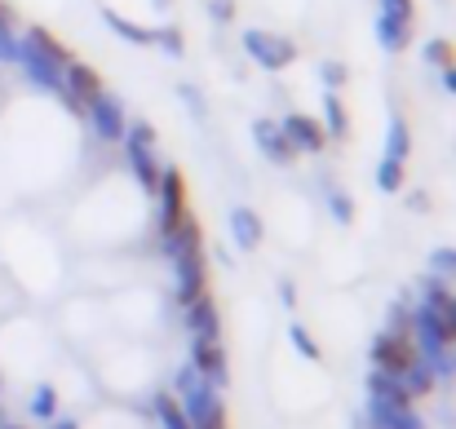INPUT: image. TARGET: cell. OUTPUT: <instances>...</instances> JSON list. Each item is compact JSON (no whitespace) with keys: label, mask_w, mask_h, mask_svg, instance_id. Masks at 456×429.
<instances>
[{"label":"cell","mask_w":456,"mask_h":429,"mask_svg":"<svg viewBox=\"0 0 456 429\" xmlns=\"http://www.w3.org/2000/svg\"><path fill=\"white\" fill-rule=\"evenodd\" d=\"M430 275H439V279H448V284H456V248H435L430 253Z\"/></svg>","instance_id":"f546056e"},{"label":"cell","mask_w":456,"mask_h":429,"mask_svg":"<svg viewBox=\"0 0 456 429\" xmlns=\"http://www.w3.org/2000/svg\"><path fill=\"white\" fill-rule=\"evenodd\" d=\"M439 85H444V93H452V98H456V62L439 71Z\"/></svg>","instance_id":"d590c367"},{"label":"cell","mask_w":456,"mask_h":429,"mask_svg":"<svg viewBox=\"0 0 456 429\" xmlns=\"http://www.w3.org/2000/svg\"><path fill=\"white\" fill-rule=\"evenodd\" d=\"M359 421L363 429H426V417L417 412L412 399H386V394H368Z\"/></svg>","instance_id":"ba28073f"},{"label":"cell","mask_w":456,"mask_h":429,"mask_svg":"<svg viewBox=\"0 0 456 429\" xmlns=\"http://www.w3.org/2000/svg\"><path fill=\"white\" fill-rule=\"evenodd\" d=\"M186 363H191L208 385H217V390L231 385V354H226L222 341H213V336H191V354H186Z\"/></svg>","instance_id":"30bf717a"},{"label":"cell","mask_w":456,"mask_h":429,"mask_svg":"<svg viewBox=\"0 0 456 429\" xmlns=\"http://www.w3.org/2000/svg\"><path fill=\"white\" fill-rule=\"evenodd\" d=\"M323 204H328V213H332V222L337 226H354V195L346 190V186H323Z\"/></svg>","instance_id":"603a6c76"},{"label":"cell","mask_w":456,"mask_h":429,"mask_svg":"<svg viewBox=\"0 0 456 429\" xmlns=\"http://www.w3.org/2000/svg\"><path fill=\"white\" fill-rule=\"evenodd\" d=\"M159 4H164V0H159Z\"/></svg>","instance_id":"60d3db41"},{"label":"cell","mask_w":456,"mask_h":429,"mask_svg":"<svg viewBox=\"0 0 456 429\" xmlns=\"http://www.w3.org/2000/svg\"><path fill=\"white\" fill-rule=\"evenodd\" d=\"M319 80H323V93H341L350 85V67L341 58H323L319 62Z\"/></svg>","instance_id":"484cf974"},{"label":"cell","mask_w":456,"mask_h":429,"mask_svg":"<svg viewBox=\"0 0 456 429\" xmlns=\"http://www.w3.org/2000/svg\"><path fill=\"white\" fill-rule=\"evenodd\" d=\"M289 345L302 354L305 363H314V368L323 363V350H319V341L310 336V328H305V323H289Z\"/></svg>","instance_id":"d4e9b609"},{"label":"cell","mask_w":456,"mask_h":429,"mask_svg":"<svg viewBox=\"0 0 456 429\" xmlns=\"http://www.w3.org/2000/svg\"><path fill=\"white\" fill-rule=\"evenodd\" d=\"M208 13H213V22H235V0H208Z\"/></svg>","instance_id":"836d02e7"},{"label":"cell","mask_w":456,"mask_h":429,"mask_svg":"<svg viewBox=\"0 0 456 429\" xmlns=\"http://www.w3.org/2000/svg\"><path fill=\"white\" fill-rule=\"evenodd\" d=\"M155 45H159V53H168V58H182V53H186L182 27H155Z\"/></svg>","instance_id":"f1b7e54d"},{"label":"cell","mask_w":456,"mask_h":429,"mask_svg":"<svg viewBox=\"0 0 456 429\" xmlns=\"http://www.w3.org/2000/svg\"><path fill=\"white\" fill-rule=\"evenodd\" d=\"M45 429H80V421H76V417H67V412H58V417H53Z\"/></svg>","instance_id":"8d00e7d4"},{"label":"cell","mask_w":456,"mask_h":429,"mask_svg":"<svg viewBox=\"0 0 456 429\" xmlns=\"http://www.w3.org/2000/svg\"><path fill=\"white\" fill-rule=\"evenodd\" d=\"M182 323H186L191 336H213V341H222V310H217L213 292L186 301V305H182Z\"/></svg>","instance_id":"9a60e30c"},{"label":"cell","mask_w":456,"mask_h":429,"mask_svg":"<svg viewBox=\"0 0 456 429\" xmlns=\"http://www.w3.org/2000/svg\"><path fill=\"white\" fill-rule=\"evenodd\" d=\"M372 31H377V45H381L386 53H403V49L412 45V22H408V18H395V13H381V9H377Z\"/></svg>","instance_id":"2e32d148"},{"label":"cell","mask_w":456,"mask_h":429,"mask_svg":"<svg viewBox=\"0 0 456 429\" xmlns=\"http://www.w3.org/2000/svg\"><path fill=\"white\" fill-rule=\"evenodd\" d=\"M67 62H71V49H67L49 27H36V22H31L27 31H18V58H13V67L22 71V80H27L31 89L58 98V93H62V71H67Z\"/></svg>","instance_id":"7a4b0ae2"},{"label":"cell","mask_w":456,"mask_h":429,"mask_svg":"<svg viewBox=\"0 0 456 429\" xmlns=\"http://www.w3.org/2000/svg\"><path fill=\"white\" fill-rule=\"evenodd\" d=\"M155 239H168L186 217H191V208H186V177H182V168H173V164H164V173H159V186H155Z\"/></svg>","instance_id":"277c9868"},{"label":"cell","mask_w":456,"mask_h":429,"mask_svg":"<svg viewBox=\"0 0 456 429\" xmlns=\"http://www.w3.org/2000/svg\"><path fill=\"white\" fill-rule=\"evenodd\" d=\"M125 146V168L134 177V186L151 199L155 186H159V173H164V159H159V146H138V142H120Z\"/></svg>","instance_id":"7c38bea8"},{"label":"cell","mask_w":456,"mask_h":429,"mask_svg":"<svg viewBox=\"0 0 456 429\" xmlns=\"http://www.w3.org/2000/svg\"><path fill=\"white\" fill-rule=\"evenodd\" d=\"M452 301H456V284H452Z\"/></svg>","instance_id":"f35d334b"},{"label":"cell","mask_w":456,"mask_h":429,"mask_svg":"<svg viewBox=\"0 0 456 429\" xmlns=\"http://www.w3.org/2000/svg\"><path fill=\"white\" fill-rule=\"evenodd\" d=\"M102 22L120 36V40H129V45H155V27H142V22H134V18H125L120 9H102Z\"/></svg>","instance_id":"ffe728a7"},{"label":"cell","mask_w":456,"mask_h":429,"mask_svg":"<svg viewBox=\"0 0 456 429\" xmlns=\"http://www.w3.org/2000/svg\"><path fill=\"white\" fill-rule=\"evenodd\" d=\"M0 429H22V425H13V421H4V425H0Z\"/></svg>","instance_id":"74e56055"},{"label":"cell","mask_w":456,"mask_h":429,"mask_svg":"<svg viewBox=\"0 0 456 429\" xmlns=\"http://www.w3.org/2000/svg\"><path fill=\"white\" fill-rule=\"evenodd\" d=\"M0 390H4V376H0Z\"/></svg>","instance_id":"ab89813d"},{"label":"cell","mask_w":456,"mask_h":429,"mask_svg":"<svg viewBox=\"0 0 456 429\" xmlns=\"http://www.w3.org/2000/svg\"><path fill=\"white\" fill-rule=\"evenodd\" d=\"M177 98L186 102V111H191L195 120H204V116H208V102L200 98V89H195V85H177Z\"/></svg>","instance_id":"4dcf8cb0"},{"label":"cell","mask_w":456,"mask_h":429,"mask_svg":"<svg viewBox=\"0 0 456 429\" xmlns=\"http://www.w3.org/2000/svg\"><path fill=\"white\" fill-rule=\"evenodd\" d=\"M155 248H159V257L173 271V301H177V310L208 292V244H204V226H200L195 213L168 239H155Z\"/></svg>","instance_id":"6da1fadb"},{"label":"cell","mask_w":456,"mask_h":429,"mask_svg":"<svg viewBox=\"0 0 456 429\" xmlns=\"http://www.w3.org/2000/svg\"><path fill=\"white\" fill-rule=\"evenodd\" d=\"M319 125H323V134H328V142H332V138L341 142V138L350 134V111H346V102H341V93H323V120H319Z\"/></svg>","instance_id":"44dd1931"},{"label":"cell","mask_w":456,"mask_h":429,"mask_svg":"<svg viewBox=\"0 0 456 429\" xmlns=\"http://www.w3.org/2000/svg\"><path fill=\"white\" fill-rule=\"evenodd\" d=\"M403 204H408V213H430L435 208V199L426 190H403Z\"/></svg>","instance_id":"d6a6232c"},{"label":"cell","mask_w":456,"mask_h":429,"mask_svg":"<svg viewBox=\"0 0 456 429\" xmlns=\"http://www.w3.org/2000/svg\"><path fill=\"white\" fill-rule=\"evenodd\" d=\"M13 58H18V18L0 0V67H13Z\"/></svg>","instance_id":"cb8c5ba5"},{"label":"cell","mask_w":456,"mask_h":429,"mask_svg":"<svg viewBox=\"0 0 456 429\" xmlns=\"http://www.w3.org/2000/svg\"><path fill=\"white\" fill-rule=\"evenodd\" d=\"M381 155H386V159H399V164H408V155H412V129H408V116H403V111H395V116H390Z\"/></svg>","instance_id":"d6986e66"},{"label":"cell","mask_w":456,"mask_h":429,"mask_svg":"<svg viewBox=\"0 0 456 429\" xmlns=\"http://www.w3.org/2000/svg\"><path fill=\"white\" fill-rule=\"evenodd\" d=\"M151 421H155V429H191V421H186V412H182V403H177L173 390H155L151 394Z\"/></svg>","instance_id":"ac0fdd59"},{"label":"cell","mask_w":456,"mask_h":429,"mask_svg":"<svg viewBox=\"0 0 456 429\" xmlns=\"http://www.w3.org/2000/svg\"><path fill=\"white\" fill-rule=\"evenodd\" d=\"M421 58H426L435 71H444V67H452L456 62V45L452 40H444V36H435V40H426V45H421Z\"/></svg>","instance_id":"4316f807"},{"label":"cell","mask_w":456,"mask_h":429,"mask_svg":"<svg viewBox=\"0 0 456 429\" xmlns=\"http://www.w3.org/2000/svg\"><path fill=\"white\" fill-rule=\"evenodd\" d=\"M240 45H244L248 62H257L262 71H289L297 62V40H289V36H280L271 27H248L240 36Z\"/></svg>","instance_id":"5b68a950"},{"label":"cell","mask_w":456,"mask_h":429,"mask_svg":"<svg viewBox=\"0 0 456 429\" xmlns=\"http://www.w3.org/2000/svg\"><path fill=\"white\" fill-rule=\"evenodd\" d=\"M226 235H231V244H235L240 253H257V248L266 244V222H262L257 208L235 204V208L226 213Z\"/></svg>","instance_id":"8fae6325"},{"label":"cell","mask_w":456,"mask_h":429,"mask_svg":"<svg viewBox=\"0 0 456 429\" xmlns=\"http://www.w3.org/2000/svg\"><path fill=\"white\" fill-rule=\"evenodd\" d=\"M58 412H62V390L53 381H36L31 394H27V417L40 421V425H49Z\"/></svg>","instance_id":"e0dca14e"},{"label":"cell","mask_w":456,"mask_h":429,"mask_svg":"<svg viewBox=\"0 0 456 429\" xmlns=\"http://www.w3.org/2000/svg\"><path fill=\"white\" fill-rule=\"evenodd\" d=\"M280 129H284V138H289V146H293L297 155H319V150L328 146L323 125H319L314 116H305V111H289V116L280 120Z\"/></svg>","instance_id":"5bb4252c"},{"label":"cell","mask_w":456,"mask_h":429,"mask_svg":"<svg viewBox=\"0 0 456 429\" xmlns=\"http://www.w3.org/2000/svg\"><path fill=\"white\" fill-rule=\"evenodd\" d=\"M280 301H284V305H289V310H293V305H297V284H293V279H289V275H284V279H280Z\"/></svg>","instance_id":"e575fe53"},{"label":"cell","mask_w":456,"mask_h":429,"mask_svg":"<svg viewBox=\"0 0 456 429\" xmlns=\"http://www.w3.org/2000/svg\"><path fill=\"white\" fill-rule=\"evenodd\" d=\"M372 177H377V190H381V195H403V190H408V164H399V159H386V155H381Z\"/></svg>","instance_id":"7402d4cb"},{"label":"cell","mask_w":456,"mask_h":429,"mask_svg":"<svg viewBox=\"0 0 456 429\" xmlns=\"http://www.w3.org/2000/svg\"><path fill=\"white\" fill-rule=\"evenodd\" d=\"M368 359H372V368L395 372V376H403L412 363H421V354L412 345V332H399V328H381L368 345Z\"/></svg>","instance_id":"52a82bcc"},{"label":"cell","mask_w":456,"mask_h":429,"mask_svg":"<svg viewBox=\"0 0 456 429\" xmlns=\"http://www.w3.org/2000/svg\"><path fill=\"white\" fill-rule=\"evenodd\" d=\"M102 89H107V85H102L98 67H89V62L71 58V62H67V71H62V93H58V102H62L67 111L85 116V107H89Z\"/></svg>","instance_id":"9c48e42d"},{"label":"cell","mask_w":456,"mask_h":429,"mask_svg":"<svg viewBox=\"0 0 456 429\" xmlns=\"http://www.w3.org/2000/svg\"><path fill=\"white\" fill-rule=\"evenodd\" d=\"M85 125H89V134L98 138V142H125V129H129V107H125V98L120 93H111V89H102L89 107H85Z\"/></svg>","instance_id":"8992f818"},{"label":"cell","mask_w":456,"mask_h":429,"mask_svg":"<svg viewBox=\"0 0 456 429\" xmlns=\"http://www.w3.org/2000/svg\"><path fill=\"white\" fill-rule=\"evenodd\" d=\"M125 142H138V146H159V134L147 116H129V129H125Z\"/></svg>","instance_id":"83f0119b"},{"label":"cell","mask_w":456,"mask_h":429,"mask_svg":"<svg viewBox=\"0 0 456 429\" xmlns=\"http://www.w3.org/2000/svg\"><path fill=\"white\" fill-rule=\"evenodd\" d=\"M248 134H253V146L262 150V159H271V164H280V168L297 164V150L289 146L284 129H280V120H271V116H257Z\"/></svg>","instance_id":"4fadbf2b"},{"label":"cell","mask_w":456,"mask_h":429,"mask_svg":"<svg viewBox=\"0 0 456 429\" xmlns=\"http://www.w3.org/2000/svg\"><path fill=\"white\" fill-rule=\"evenodd\" d=\"M377 9L381 13H395V18H417V0H377Z\"/></svg>","instance_id":"1f68e13d"},{"label":"cell","mask_w":456,"mask_h":429,"mask_svg":"<svg viewBox=\"0 0 456 429\" xmlns=\"http://www.w3.org/2000/svg\"><path fill=\"white\" fill-rule=\"evenodd\" d=\"M168 390L177 394V403H182V412H186L191 429H231V412H226L222 390H217V385H208L191 363H182V368L173 372Z\"/></svg>","instance_id":"3957f363"}]
</instances>
